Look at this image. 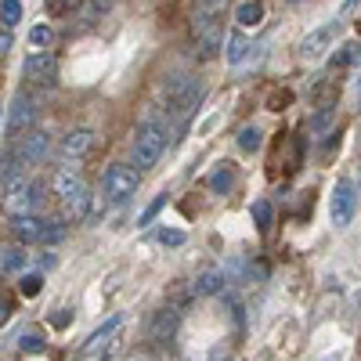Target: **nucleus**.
I'll use <instances>...</instances> for the list:
<instances>
[{
  "label": "nucleus",
  "mask_w": 361,
  "mask_h": 361,
  "mask_svg": "<svg viewBox=\"0 0 361 361\" xmlns=\"http://www.w3.org/2000/svg\"><path fill=\"white\" fill-rule=\"evenodd\" d=\"M357 4H361V0H343V4H340V15H350Z\"/></svg>",
  "instance_id": "4c0bfd02"
},
{
  "label": "nucleus",
  "mask_w": 361,
  "mask_h": 361,
  "mask_svg": "<svg viewBox=\"0 0 361 361\" xmlns=\"http://www.w3.org/2000/svg\"><path fill=\"white\" fill-rule=\"evenodd\" d=\"M54 69H58V62H54L51 51H29L22 58V76L29 83H51L54 80Z\"/></svg>",
  "instance_id": "0eeeda50"
},
{
  "label": "nucleus",
  "mask_w": 361,
  "mask_h": 361,
  "mask_svg": "<svg viewBox=\"0 0 361 361\" xmlns=\"http://www.w3.org/2000/svg\"><path fill=\"white\" fill-rule=\"evenodd\" d=\"M159 105L166 112V119H188L192 112H199V102L206 94V87L199 76H188V73H170L163 76L159 83Z\"/></svg>",
  "instance_id": "f257e3e1"
},
{
  "label": "nucleus",
  "mask_w": 361,
  "mask_h": 361,
  "mask_svg": "<svg viewBox=\"0 0 361 361\" xmlns=\"http://www.w3.org/2000/svg\"><path fill=\"white\" fill-rule=\"evenodd\" d=\"M177 325H180V307H173V304H166V307H159L156 311V318H152V340L156 343H166L173 333H177Z\"/></svg>",
  "instance_id": "ddd939ff"
},
{
  "label": "nucleus",
  "mask_w": 361,
  "mask_h": 361,
  "mask_svg": "<svg viewBox=\"0 0 361 361\" xmlns=\"http://www.w3.org/2000/svg\"><path fill=\"white\" fill-rule=\"evenodd\" d=\"M51 188H54V195L62 199V202H73V199H80V195L87 192V185L80 180V173H76L73 166H58V170L51 173Z\"/></svg>",
  "instance_id": "9b49d317"
},
{
  "label": "nucleus",
  "mask_w": 361,
  "mask_h": 361,
  "mask_svg": "<svg viewBox=\"0 0 361 361\" xmlns=\"http://www.w3.org/2000/svg\"><path fill=\"white\" fill-rule=\"evenodd\" d=\"M137 185H141V170H134L127 163H112L102 173V199L119 206V202H127L130 195H137Z\"/></svg>",
  "instance_id": "7ed1b4c3"
},
{
  "label": "nucleus",
  "mask_w": 361,
  "mask_h": 361,
  "mask_svg": "<svg viewBox=\"0 0 361 361\" xmlns=\"http://www.w3.org/2000/svg\"><path fill=\"white\" fill-rule=\"evenodd\" d=\"M166 137H170V134H166L163 119H156V116L141 119L137 130H134V145H130L134 166H137V170H152V166L163 159V152H166Z\"/></svg>",
  "instance_id": "f03ea898"
},
{
  "label": "nucleus",
  "mask_w": 361,
  "mask_h": 361,
  "mask_svg": "<svg viewBox=\"0 0 361 361\" xmlns=\"http://www.w3.org/2000/svg\"><path fill=\"white\" fill-rule=\"evenodd\" d=\"M333 33H336V22H325V25H318L314 33H307L304 40H300V58L304 62H318V58L329 51V44H333Z\"/></svg>",
  "instance_id": "1a4fd4ad"
},
{
  "label": "nucleus",
  "mask_w": 361,
  "mask_h": 361,
  "mask_svg": "<svg viewBox=\"0 0 361 361\" xmlns=\"http://www.w3.org/2000/svg\"><path fill=\"white\" fill-rule=\"evenodd\" d=\"M235 22L243 25V29H253V25H260V22H264V4H260V0H246V4L235 11Z\"/></svg>",
  "instance_id": "f3484780"
},
{
  "label": "nucleus",
  "mask_w": 361,
  "mask_h": 361,
  "mask_svg": "<svg viewBox=\"0 0 361 361\" xmlns=\"http://www.w3.org/2000/svg\"><path fill=\"white\" fill-rule=\"evenodd\" d=\"M333 116H336V109H333V105H318V112H314V119H311V130H314V134H322L329 123H333Z\"/></svg>",
  "instance_id": "393cba45"
},
{
  "label": "nucleus",
  "mask_w": 361,
  "mask_h": 361,
  "mask_svg": "<svg viewBox=\"0 0 361 361\" xmlns=\"http://www.w3.org/2000/svg\"><path fill=\"white\" fill-rule=\"evenodd\" d=\"M289 98H293L289 90H275V94L267 98V109H271V112H282V109L289 105Z\"/></svg>",
  "instance_id": "473e14b6"
},
{
  "label": "nucleus",
  "mask_w": 361,
  "mask_h": 361,
  "mask_svg": "<svg viewBox=\"0 0 361 361\" xmlns=\"http://www.w3.org/2000/svg\"><path fill=\"white\" fill-rule=\"evenodd\" d=\"M15 148H18V156L25 159V166H37V163H44L51 156V134L47 130H29L22 141H15Z\"/></svg>",
  "instance_id": "6e6552de"
},
{
  "label": "nucleus",
  "mask_w": 361,
  "mask_h": 361,
  "mask_svg": "<svg viewBox=\"0 0 361 361\" xmlns=\"http://www.w3.org/2000/svg\"><path fill=\"white\" fill-rule=\"evenodd\" d=\"M112 4H116V0H87V18H90V22H98L102 15L112 11Z\"/></svg>",
  "instance_id": "c85d7f7f"
},
{
  "label": "nucleus",
  "mask_w": 361,
  "mask_h": 361,
  "mask_svg": "<svg viewBox=\"0 0 361 361\" xmlns=\"http://www.w3.org/2000/svg\"><path fill=\"white\" fill-rule=\"evenodd\" d=\"M224 275L221 271H202V275L192 282V296H214V293H221L224 289Z\"/></svg>",
  "instance_id": "2eb2a0df"
},
{
  "label": "nucleus",
  "mask_w": 361,
  "mask_h": 361,
  "mask_svg": "<svg viewBox=\"0 0 361 361\" xmlns=\"http://www.w3.org/2000/svg\"><path fill=\"white\" fill-rule=\"evenodd\" d=\"M116 325H119V314H116V318H109L105 325H98L94 333H90V340L83 343V350H94L98 343H105V336H112V333H116Z\"/></svg>",
  "instance_id": "4be33fe9"
},
{
  "label": "nucleus",
  "mask_w": 361,
  "mask_h": 361,
  "mask_svg": "<svg viewBox=\"0 0 361 361\" xmlns=\"http://www.w3.org/2000/svg\"><path fill=\"white\" fill-rule=\"evenodd\" d=\"M163 206H166V192H163V195H159L156 202H148V206H145V214L137 217V224H152V221H156V214H159Z\"/></svg>",
  "instance_id": "2f4dec72"
},
{
  "label": "nucleus",
  "mask_w": 361,
  "mask_h": 361,
  "mask_svg": "<svg viewBox=\"0 0 361 361\" xmlns=\"http://www.w3.org/2000/svg\"><path fill=\"white\" fill-rule=\"evenodd\" d=\"M159 243L163 246H180L185 243V231H159Z\"/></svg>",
  "instance_id": "72a5a7b5"
},
{
  "label": "nucleus",
  "mask_w": 361,
  "mask_h": 361,
  "mask_svg": "<svg viewBox=\"0 0 361 361\" xmlns=\"http://www.w3.org/2000/svg\"><path fill=\"white\" fill-rule=\"evenodd\" d=\"M18 347H22V354H40L44 350V336L40 333H22L18 336Z\"/></svg>",
  "instance_id": "a878e982"
},
{
  "label": "nucleus",
  "mask_w": 361,
  "mask_h": 361,
  "mask_svg": "<svg viewBox=\"0 0 361 361\" xmlns=\"http://www.w3.org/2000/svg\"><path fill=\"white\" fill-rule=\"evenodd\" d=\"M33 123H37V102L29 98V94H18V98L11 102V112H8L11 134H22V130H29Z\"/></svg>",
  "instance_id": "f8f14e48"
},
{
  "label": "nucleus",
  "mask_w": 361,
  "mask_h": 361,
  "mask_svg": "<svg viewBox=\"0 0 361 361\" xmlns=\"http://www.w3.org/2000/svg\"><path fill=\"white\" fill-rule=\"evenodd\" d=\"M29 40H33V47L47 51L51 47V29L47 25H33V29H29Z\"/></svg>",
  "instance_id": "7c9ffc66"
},
{
  "label": "nucleus",
  "mask_w": 361,
  "mask_h": 361,
  "mask_svg": "<svg viewBox=\"0 0 361 361\" xmlns=\"http://www.w3.org/2000/svg\"><path fill=\"white\" fill-rule=\"evenodd\" d=\"M329 214H333V224H336V228H347V224L354 221V214H357V192H354V185H350L347 177L336 180L333 202H329Z\"/></svg>",
  "instance_id": "423d86ee"
},
{
  "label": "nucleus",
  "mask_w": 361,
  "mask_h": 361,
  "mask_svg": "<svg viewBox=\"0 0 361 361\" xmlns=\"http://www.w3.org/2000/svg\"><path fill=\"white\" fill-rule=\"evenodd\" d=\"M69 322H73V311H69V307H66V311H58V314L51 318L54 329H69Z\"/></svg>",
  "instance_id": "f704fd0d"
},
{
  "label": "nucleus",
  "mask_w": 361,
  "mask_h": 361,
  "mask_svg": "<svg viewBox=\"0 0 361 361\" xmlns=\"http://www.w3.org/2000/svg\"><path fill=\"white\" fill-rule=\"evenodd\" d=\"M224 11H228V0H199L195 22H192L195 40H202L209 33H217V29H224Z\"/></svg>",
  "instance_id": "39448f33"
},
{
  "label": "nucleus",
  "mask_w": 361,
  "mask_h": 361,
  "mask_svg": "<svg viewBox=\"0 0 361 361\" xmlns=\"http://www.w3.org/2000/svg\"><path fill=\"white\" fill-rule=\"evenodd\" d=\"M11 235L18 238V243H44L47 217H15L11 221Z\"/></svg>",
  "instance_id": "4468645a"
},
{
  "label": "nucleus",
  "mask_w": 361,
  "mask_h": 361,
  "mask_svg": "<svg viewBox=\"0 0 361 361\" xmlns=\"http://www.w3.org/2000/svg\"><path fill=\"white\" fill-rule=\"evenodd\" d=\"M293 4H296V0H293Z\"/></svg>",
  "instance_id": "ea45409f"
},
{
  "label": "nucleus",
  "mask_w": 361,
  "mask_h": 361,
  "mask_svg": "<svg viewBox=\"0 0 361 361\" xmlns=\"http://www.w3.org/2000/svg\"><path fill=\"white\" fill-rule=\"evenodd\" d=\"M0 4H4V0H0Z\"/></svg>",
  "instance_id": "58836bf2"
},
{
  "label": "nucleus",
  "mask_w": 361,
  "mask_h": 361,
  "mask_svg": "<svg viewBox=\"0 0 361 361\" xmlns=\"http://www.w3.org/2000/svg\"><path fill=\"white\" fill-rule=\"evenodd\" d=\"M357 54H361V47L350 40V44L340 47V54H336V62H333V66H336V69H340V66H354V62H357Z\"/></svg>",
  "instance_id": "bb28decb"
},
{
  "label": "nucleus",
  "mask_w": 361,
  "mask_h": 361,
  "mask_svg": "<svg viewBox=\"0 0 361 361\" xmlns=\"http://www.w3.org/2000/svg\"><path fill=\"white\" fill-rule=\"evenodd\" d=\"M250 51H253V47H250V40H246L243 33H235V37L228 40V62H231V66H238Z\"/></svg>",
  "instance_id": "aec40b11"
},
{
  "label": "nucleus",
  "mask_w": 361,
  "mask_h": 361,
  "mask_svg": "<svg viewBox=\"0 0 361 361\" xmlns=\"http://www.w3.org/2000/svg\"><path fill=\"white\" fill-rule=\"evenodd\" d=\"M250 214H253V221H257V228H260V231H267V228H271V202H267V199H257Z\"/></svg>",
  "instance_id": "b1692460"
},
{
  "label": "nucleus",
  "mask_w": 361,
  "mask_h": 361,
  "mask_svg": "<svg viewBox=\"0 0 361 361\" xmlns=\"http://www.w3.org/2000/svg\"><path fill=\"white\" fill-rule=\"evenodd\" d=\"M11 318V296H4V293H0V325H4Z\"/></svg>",
  "instance_id": "e433bc0d"
},
{
  "label": "nucleus",
  "mask_w": 361,
  "mask_h": 361,
  "mask_svg": "<svg viewBox=\"0 0 361 361\" xmlns=\"http://www.w3.org/2000/svg\"><path fill=\"white\" fill-rule=\"evenodd\" d=\"M87 8V0H44V15L47 18H69Z\"/></svg>",
  "instance_id": "dca6fc26"
},
{
  "label": "nucleus",
  "mask_w": 361,
  "mask_h": 361,
  "mask_svg": "<svg viewBox=\"0 0 361 361\" xmlns=\"http://www.w3.org/2000/svg\"><path fill=\"white\" fill-rule=\"evenodd\" d=\"M90 148H94V130L90 127H76V130H69L66 137H62V148H58V152H62V159L73 166V163H80Z\"/></svg>",
  "instance_id": "9d476101"
},
{
  "label": "nucleus",
  "mask_w": 361,
  "mask_h": 361,
  "mask_svg": "<svg viewBox=\"0 0 361 361\" xmlns=\"http://www.w3.org/2000/svg\"><path fill=\"white\" fill-rule=\"evenodd\" d=\"M66 209H69V221H90V217H94V195H90V192H83L80 199H73V202H66Z\"/></svg>",
  "instance_id": "a211bd4d"
},
{
  "label": "nucleus",
  "mask_w": 361,
  "mask_h": 361,
  "mask_svg": "<svg viewBox=\"0 0 361 361\" xmlns=\"http://www.w3.org/2000/svg\"><path fill=\"white\" fill-rule=\"evenodd\" d=\"M0 22L8 29H15L22 22V0H4V4H0Z\"/></svg>",
  "instance_id": "5701e85b"
},
{
  "label": "nucleus",
  "mask_w": 361,
  "mask_h": 361,
  "mask_svg": "<svg viewBox=\"0 0 361 361\" xmlns=\"http://www.w3.org/2000/svg\"><path fill=\"white\" fill-rule=\"evenodd\" d=\"M44 188L40 185H29L25 177H18V180H11L8 185V195H4V209H8V217L15 221V217H37V209H40V195Z\"/></svg>",
  "instance_id": "20e7f679"
},
{
  "label": "nucleus",
  "mask_w": 361,
  "mask_h": 361,
  "mask_svg": "<svg viewBox=\"0 0 361 361\" xmlns=\"http://www.w3.org/2000/svg\"><path fill=\"white\" fill-rule=\"evenodd\" d=\"M25 260H29V253L25 250H4V271H18V267H25Z\"/></svg>",
  "instance_id": "cd10ccee"
},
{
  "label": "nucleus",
  "mask_w": 361,
  "mask_h": 361,
  "mask_svg": "<svg viewBox=\"0 0 361 361\" xmlns=\"http://www.w3.org/2000/svg\"><path fill=\"white\" fill-rule=\"evenodd\" d=\"M209 188H214L217 195H228V192L235 188V170H231V163H221V166L214 170V177H209Z\"/></svg>",
  "instance_id": "6ab92c4d"
},
{
  "label": "nucleus",
  "mask_w": 361,
  "mask_h": 361,
  "mask_svg": "<svg viewBox=\"0 0 361 361\" xmlns=\"http://www.w3.org/2000/svg\"><path fill=\"white\" fill-rule=\"evenodd\" d=\"M44 289V279L40 275H22V282H18V293L22 296H37Z\"/></svg>",
  "instance_id": "c756f323"
},
{
  "label": "nucleus",
  "mask_w": 361,
  "mask_h": 361,
  "mask_svg": "<svg viewBox=\"0 0 361 361\" xmlns=\"http://www.w3.org/2000/svg\"><path fill=\"white\" fill-rule=\"evenodd\" d=\"M4 51H11V29L0 22V54H4Z\"/></svg>",
  "instance_id": "c9c22d12"
},
{
  "label": "nucleus",
  "mask_w": 361,
  "mask_h": 361,
  "mask_svg": "<svg viewBox=\"0 0 361 361\" xmlns=\"http://www.w3.org/2000/svg\"><path fill=\"white\" fill-rule=\"evenodd\" d=\"M260 145H264L260 127H243V130H238V148H243V152H257Z\"/></svg>",
  "instance_id": "412c9836"
}]
</instances>
